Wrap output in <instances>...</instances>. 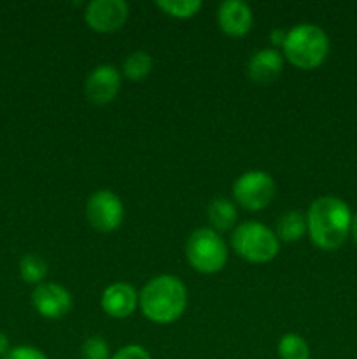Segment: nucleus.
<instances>
[{
  "label": "nucleus",
  "instance_id": "nucleus-1",
  "mask_svg": "<svg viewBox=\"0 0 357 359\" xmlns=\"http://www.w3.org/2000/svg\"><path fill=\"white\" fill-rule=\"evenodd\" d=\"M350 207L338 196H321L307 212V231L314 245L324 251L342 248L352 228Z\"/></svg>",
  "mask_w": 357,
  "mask_h": 359
},
{
  "label": "nucleus",
  "instance_id": "nucleus-2",
  "mask_svg": "<svg viewBox=\"0 0 357 359\" xmlns=\"http://www.w3.org/2000/svg\"><path fill=\"white\" fill-rule=\"evenodd\" d=\"M142 314L156 325L177 321L188 305V290L175 276H158L150 279L139 293Z\"/></svg>",
  "mask_w": 357,
  "mask_h": 359
},
{
  "label": "nucleus",
  "instance_id": "nucleus-3",
  "mask_svg": "<svg viewBox=\"0 0 357 359\" xmlns=\"http://www.w3.org/2000/svg\"><path fill=\"white\" fill-rule=\"evenodd\" d=\"M284 55L298 69L310 70L322 65L329 55V37L314 23H300L287 30Z\"/></svg>",
  "mask_w": 357,
  "mask_h": 359
},
{
  "label": "nucleus",
  "instance_id": "nucleus-4",
  "mask_svg": "<svg viewBox=\"0 0 357 359\" xmlns=\"http://www.w3.org/2000/svg\"><path fill=\"white\" fill-rule=\"evenodd\" d=\"M234 252L245 262L268 263L279 255L280 241L273 230L258 221H245L231 235Z\"/></svg>",
  "mask_w": 357,
  "mask_h": 359
},
{
  "label": "nucleus",
  "instance_id": "nucleus-5",
  "mask_svg": "<svg viewBox=\"0 0 357 359\" xmlns=\"http://www.w3.org/2000/svg\"><path fill=\"white\" fill-rule=\"evenodd\" d=\"M186 258L200 273H217L227 262V248L214 228H198L186 244Z\"/></svg>",
  "mask_w": 357,
  "mask_h": 359
},
{
  "label": "nucleus",
  "instance_id": "nucleus-6",
  "mask_svg": "<svg viewBox=\"0 0 357 359\" xmlns=\"http://www.w3.org/2000/svg\"><path fill=\"white\" fill-rule=\"evenodd\" d=\"M276 191L275 181L270 174L251 170L241 174L233 184V198L247 210H261L273 200Z\"/></svg>",
  "mask_w": 357,
  "mask_h": 359
},
{
  "label": "nucleus",
  "instance_id": "nucleus-7",
  "mask_svg": "<svg viewBox=\"0 0 357 359\" xmlns=\"http://www.w3.org/2000/svg\"><path fill=\"white\" fill-rule=\"evenodd\" d=\"M86 217L94 230L108 233V231L118 230L119 224L122 223L125 207L115 193L108 191V189H100L88 198Z\"/></svg>",
  "mask_w": 357,
  "mask_h": 359
},
{
  "label": "nucleus",
  "instance_id": "nucleus-8",
  "mask_svg": "<svg viewBox=\"0 0 357 359\" xmlns=\"http://www.w3.org/2000/svg\"><path fill=\"white\" fill-rule=\"evenodd\" d=\"M128 13L130 7L125 0H93L88 4L84 18L94 32L108 34L125 25Z\"/></svg>",
  "mask_w": 357,
  "mask_h": 359
},
{
  "label": "nucleus",
  "instance_id": "nucleus-9",
  "mask_svg": "<svg viewBox=\"0 0 357 359\" xmlns=\"http://www.w3.org/2000/svg\"><path fill=\"white\" fill-rule=\"evenodd\" d=\"M35 311L48 319H59L72 309V294L66 287L56 283H42L31 293Z\"/></svg>",
  "mask_w": 357,
  "mask_h": 359
},
{
  "label": "nucleus",
  "instance_id": "nucleus-10",
  "mask_svg": "<svg viewBox=\"0 0 357 359\" xmlns=\"http://www.w3.org/2000/svg\"><path fill=\"white\" fill-rule=\"evenodd\" d=\"M121 88V72L114 65L94 67L86 77L84 93L91 104L104 105L115 98Z\"/></svg>",
  "mask_w": 357,
  "mask_h": 359
},
{
  "label": "nucleus",
  "instance_id": "nucleus-11",
  "mask_svg": "<svg viewBox=\"0 0 357 359\" xmlns=\"http://www.w3.org/2000/svg\"><path fill=\"white\" fill-rule=\"evenodd\" d=\"M102 309L107 316L115 319L128 318L139 305V293L128 283H114L102 293Z\"/></svg>",
  "mask_w": 357,
  "mask_h": 359
},
{
  "label": "nucleus",
  "instance_id": "nucleus-12",
  "mask_svg": "<svg viewBox=\"0 0 357 359\" xmlns=\"http://www.w3.org/2000/svg\"><path fill=\"white\" fill-rule=\"evenodd\" d=\"M252 9L241 0H224L217 7V23L224 34L241 37L252 28Z\"/></svg>",
  "mask_w": 357,
  "mask_h": 359
},
{
  "label": "nucleus",
  "instance_id": "nucleus-13",
  "mask_svg": "<svg viewBox=\"0 0 357 359\" xmlns=\"http://www.w3.org/2000/svg\"><path fill=\"white\" fill-rule=\"evenodd\" d=\"M284 58L276 49H259L247 62V76L255 84H270L282 74Z\"/></svg>",
  "mask_w": 357,
  "mask_h": 359
},
{
  "label": "nucleus",
  "instance_id": "nucleus-14",
  "mask_svg": "<svg viewBox=\"0 0 357 359\" xmlns=\"http://www.w3.org/2000/svg\"><path fill=\"white\" fill-rule=\"evenodd\" d=\"M206 216L216 231H227L237 223V207L226 198H216L206 207Z\"/></svg>",
  "mask_w": 357,
  "mask_h": 359
},
{
  "label": "nucleus",
  "instance_id": "nucleus-15",
  "mask_svg": "<svg viewBox=\"0 0 357 359\" xmlns=\"http://www.w3.org/2000/svg\"><path fill=\"white\" fill-rule=\"evenodd\" d=\"M307 231V217L300 210H287L276 224V237L284 242H298Z\"/></svg>",
  "mask_w": 357,
  "mask_h": 359
},
{
  "label": "nucleus",
  "instance_id": "nucleus-16",
  "mask_svg": "<svg viewBox=\"0 0 357 359\" xmlns=\"http://www.w3.org/2000/svg\"><path fill=\"white\" fill-rule=\"evenodd\" d=\"M153 70V56L147 51H133L122 62V74L132 81L147 77Z\"/></svg>",
  "mask_w": 357,
  "mask_h": 359
},
{
  "label": "nucleus",
  "instance_id": "nucleus-17",
  "mask_svg": "<svg viewBox=\"0 0 357 359\" xmlns=\"http://www.w3.org/2000/svg\"><path fill=\"white\" fill-rule=\"evenodd\" d=\"M280 359H310V347L298 333H286L276 347Z\"/></svg>",
  "mask_w": 357,
  "mask_h": 359
},
{
  "label": "nucleus",
  "instance_id": "nucleus-18",
  "mask_svg": "<svg viewBox=\"0 0 357 359\" xmlns=\"http://www.w3.org/2000/svg\"><path fill=\"white\" fill-rule=\"evenodd\" d=\"M20 276L27 284H42L48 276V263L37 255H27L20 262Z\"/></svg>",
  "mask_w": 357,
  "mask_h": 359
},
{
  "label": "nucleus",
  "instance_id": "nucleus-19",
  "mask_svg": "<svg viewBox=\"0 0 357 359\" xmlns=\"http://www.w3.org/2000/svg\"><path fill=\"white\" fill-rule=\"evenodd\" d=\"M156 6L168 16L186 20L202 9V0H158Z\"/></svg>",
  "mask_w": 357,
  "mask_h": 359
},
{
  "label": "nucleus",
  "instance_id": "nucleus-20",
  "mask_svg": "<svg viewBox=\"0 0 357 359\" xmlns=\"http://www.w3.org/2000/svg\"><path fill=\"white\" fill-rule=\"evenodd\" d=\"M83 353L84 359H111L108 356V346L102 337H90L86 342L83 344Z\"/></svg>",
  "mask_w": 357,
  "mask_h": 359
},
{
  "label": "nucleus",
  "instance_id": "nucleus-21",
  "mask_svg": "<svg viewBox=\"0 0 357 359\" xmlns=\"http://www.w3.org/2000/svg\"><path fill=\"white\" fill-rule=\"evenodd\" d=\"M4 359H48V356H46L41 349H37V347L18 346L13 347V349L4 356Z\"/></svg>",
  "mask_w": 357,
  "mask_h": 359
},
{
  "label": "nucleus",
  "instance_id": "nucleus-22",
  "mask_svg": "<svg viewBox=\"0 0 357 359\" xmlns=\"http://www.w3.org/2000/svg\"><path fill=\"white\" fill-rule=\"evenodd\" d=\"M111 359H153L150 354L147 353L146 347L136 346V344H130V346L121 347L114 356H111Z\"/></svg>",
  "mask_w": 357,
  "mask_h": 359
},
{
  "label": "nucleus",
  "instance_id": "nucleus-23",
  "mask_svg": "<svg viewBox=\"0 0 357 359\" xmlns=\"http://www.w3.org/2000/svg\"><path fill=\"white\" fill-rule=\"evenodd\" d=\"M286 35H287V32H284V30H273L272 34H270V41H272V44H280V46H284V41H286Z\"/></svg>",
  "mask_w": 357,
  "mask_h": 359
},
{
  "label": "nucleus",
  "instance_id": "nucleus-24",
  "mask_svg": "<svg viewBox=\"0 0 357 359\" xmlns=\"http://www.w3.org/2000/svg\"><path fill=\"white\" fill-rule=\"evenodd\" d=\"M10 351L9 347V339H7V335L4 332H0V356H6L7 353Z\"/></svg>",
  "mask_w": 357,
  "mask_h": 359
},
{
  "label": "nucleus",
  "instance_id": "nucleus-25",
  "mask_svg": "<svg viewBox=\"0 0 357 359\" xmlns=\"http://www.w3.org/2000/svg\"><path fill=\"white\" fill-rule=\"evenodd\" d=\"M350 233H352L354 242H356V245H357V214L354 216V219H352V228H350Z\"/></svg>",
  "mask_w": 357,
  "mask_h": 359
}]
</instances>
